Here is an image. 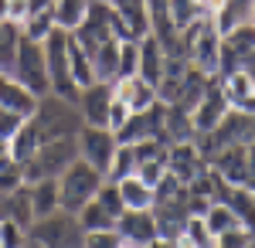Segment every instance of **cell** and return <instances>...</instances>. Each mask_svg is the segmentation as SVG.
Listing matches in <instances>:
<instances>
[{
	"label": "cell",
	"mask_w": 255,
	"mask_h": 248,
	"mask_svg": "<svg viewBox=\"0 0 255 248\" xmlns=\"http://www.w3.org/2000/svg\"><path fill=\"white\" fill-rule=\"evenodd\" d=\"M228 113H232V102H228V96H225L218 75L208 78V89L201 92L197 106L191 109V126H194V133L201 136V133H208V129H215Z\"/></svg>",
	"instance_id": "obj_9"
},
{
	"label": "cell",
	"mask_w": 255,
	"mask_h": 248,
	"mask_svg": "<svg viewBox=\"0 0 255 248\" xmlns=\"http://www.w3.org/2000/svg\"><path fill=\"white\" fill-rule=\"evenodd\" d=\"M180 51L187 58V65L197 68L201 75L215 78L221 68V31H218L211 17L194 20L187 31H180Z\"/></svg>",
	"instance_id": "obj_1"
},
{
	"label": "cell",
	"mask_w": 255,
	"mask_h": 248,
	"mask_svg": "<svg viewBox=\"0 0 255 248\" xmlns=\"http://www.w3.org/2000/svg\"><path fill=\"white\" fill-rule=\"evenodd\" d=\"M102 184H106V173H99L92 163H85V160H72L58 177V194H61V211H68V214H79L99 191H102Z\"/></svg>",
	"instance_id": "obj_3"
},
{
	"label": "cell",
	"mask_w": 255,
	"mask_h": 248,
	"mask_svg": "<svg viewBox=\"0 0 255 248\" xmlns=\"http://www.w3.org/2000/svg\"><path fill=\"white\" fill-rule=\"evenodd\" d=\"M34 106H38V96L34 92H27L20 82H14L10 75L0 78V109H7V113H17V116H27L34 113Z\"/></svg>",
	"instance_id": "obj_19"
},
{
	"label": "cell",
	"mask_w": 255,
	"mask_h": 248,
	"mask_svg": "<svg viewBox=\"0 0 255 248\" xmlns=\"http://www.w3.org/2000/svg\"><path fill=\"white\" fill-rule=\"evenodd\" d=\"M133 170H136L133 150L119 143V150H116V156H113V167H109V173H106V180H113V184H116V180H123V177H129Z\"/></svg>",
	"instance_id": "obj_34"
},
{
	"label": "cell",
	"mask_w": 255,
	"mask_h": 248,
	"mask_svg": "<svg viewBox=\"0 0 255 248\" xmlns=\"http://www.w3.org/2000/svg\"><path fill=\"white\" fill-rule=\"evenodd\" d=\"M116 235L133 248H146L157 242V221H153V211H123L116 218Z\"/></svg>",
	"instance_id": "obj_12"
},
{
	"label": "cell",
	"mask_w": 255,
	"mask_h": 248,
	"mask_svg": "<svg viewBox=\"0 0 255 248\" xmlns=\"http://www.w3.org/2000/svg\"><path fill=\"white\" fill-rule=\"evenodd\" d=\"M221 201L232 208V214L238 218V225L242 228L255 231V194L245 187V184H228L225 194H221Z\"/></svg>",
	"instance_id": "obj_22"
},
{
	"label": "cell",
	"mask_w": 255,
	"mask_h": 248,
	"mask_svg": "<svg viewBox=\"0 0 255 248\" xmlns=\"http://www.w3.org/2000/svg\"><path fill=\"white\" fill-rule=\"evenodd\" d=\"M208 167L225 180V184H245V167H249V146H225L218 150Z\"/></svg>",
	"instance_id": "obj_17"
},
{
	"label": "cell",
	"mask_w": 255,
	"mask_h": 248,
	"mask_svg": "<svg viewBox=\"0 0 255 248\" xmlns=\"http://www.w3.org/2000/svg\"><path fill=\"white\" fill-rule=\"evenodd\" d=\"M31 17V3H27V0H7V20H10V24H24V20Z\"/></svg>",
	"instance_id": "obj_41"
},
{
	"label": "cell",
	"mask_w": 255,
	"mask_h": 248,
	"mask_svg": "<svg viewBox=\"0 0 255 248\" xmlns=\"http://www.w3.org/2000/svg\"><path fill=\"white\" fill-rule=\"evenodd\" d=\"M109 7L116 10V17L126 24V31L133 38L150 34V14H146V0H109Z\"/></svg>",
	"instance_id": "obj_21"
},
{
	"label": "cell",
	"mask_w": 255,
	"mask_h": 248,
	"mask_svg": "<svg viewBox=\"0 0 255 248\" xmlns=\"http://www.w3.org/2000/svg\"><path fill=\"white\" fill-rule=\"evenodd\" d=\"M139 65V41H119V75H136Z\"/></svg>",
	"instance_id": "obj_35"
},
{
	"label": "cell",
	"mask_w": 255,
	"mask_h": 248,
	"mask_svg": "<svg viewBox=\"0 0 255 248\" xmlns=\"http://www.w3.org/2000/svg\"><path fill=\"white\" fill-rule=\"evenodd\" d=\"M24 242H27V231L3 218L0 221V248H24Z\"/></svg>",
	"instance_id": "obj_36"
},
{
	"label": "cell",
	"mask_w": 255,
	"mask_h": 248,
	"mask_svg": "<svg viewBox=\"0 0 255 248\" xmlns=\"http://www.w3.org/2000/svg\"><path fill=\"white\" fill-rule=\"evenodd\" d=\"M126 119H129V106H126V102H119V99L113 96V106H109V116H106V126L116 133L119 126L126 123Z\"/></svg>",
	"instance_id": "obj_40"
},
{
	"label": "cell",
	"mask_w": 255,
	"mask_h": 248,
	"mask_svg": "<svg viewBox=\"0 0 255 248\" xmlns=\"http://www.w3.org/2000/svg\"><path fill=\"white\" fill-rule=\"evenodd\" d=\"M143 180V184H150V187H157L160 180L167 177V153L163 156H150V160H139L136 170H133Z\"/></svg>",
	"instance_id": "obj_32"
},
{
	"label": "cell",
	"mask_w": 255,
	"mask_h": 248,
	"mask_svg": "<svg viewBox=\"0 0 255 248\" xmlns=\"http://www.w3.org/2000/svg\"><path fill=\"white\" fill-rule=\"evenodd\" d=\"M17 44H20V27L10 24V20H0V75H10L14 72Z\"/></svg>",
	"instance_id": "obj_27"
},
{
	"label": "cell",
	"mask_w": 255,
	"mask_h": 248,
	"mask_svg": "<svg viewBox=\"0 0 255 248\" xmlns=\"http://www.w3.org/2000/svg\"><path fill=\"white\" fill-rule=\"evenodd\" d=\"M58 24H55V14H51V7L48 10H38V14H31V17L20 24V34L31 41H44L51 31H55Z\"/></svg>",
	"instance_id": "obj_30"
},
{
	"label": "cell",
	"mask_w": 255,
	"mask_h": 248,
	"mask_svg": "<svg viewBox=\"0 0 255 248\" xmlns=\"http://www.w3.org/2000/svg\"><path fill=\"white\" fill-rule=\"evenodd\" d=\"M51 14H55V24L61 31H75L89 14V0H55Z\"/></svg>",
	"instance_id": "obj_26"
},
{
	"label": "cell",
	"mask_w": 255,
	"mask_h": 248,
	"mask_svg": "<svg viewBox=\"0 0 255 248\" xmlns=\"http://www.w3.org/2000/svg\"><path fill=\"white\" fill-rule=\"evenodd\" d=\"M24 248H44V245H38L34 238H27V242H24Z\"/></svg>",
	"instance_id": "obj_43"
},
{
	"label": "cell",
	"mask_w": 255,
	"mask_h": 248,
	"mask_svg": "<svg viewBox=\"0 0 255 248\" xmlns=\"http://www.w3.org/2000/svg\"><path fill=\"white\" fill-rule=\"evenodd\" d=\"M204 225H208L211 235H221V231H228V228H238V218L232 214V208L225 201H215L211 208L204 211Z\"/></svg>",
	"instance_id": "obj_31"
},
{
	"label": "cell",
	"mask_w": 255,
	"mask_h": 248,
	"mask_svg": "<svg viewBox=\"0 0 255 248\" xmlns=\"http://www.w3.org/2000/svg\"><path fill=\"white\" fill-rule=\"evenodd\" d=\"M92 68H96L99 82H116V75H119V41L116 38H109L92 55Z\"/></svg>",
	"instance_id": "obj_25"
},
{
	"label": "cell",
	"mask_w": 255,
	"mask_h": 248,
	"mask_svg": "<svg viewBox=\"0 0 255 248\" xmlns=\"http://www.w3.org/2000/svg\"><path fill=\"white\" fill-rule=\"evenodd\" d=\"M167 14H170V24H174L177 34H180V31H187L194 20L208 17L201 0H167Z\"/></svg>",
	"instance_id": "obj_24"
},
{
	"label": "cell",
	"mask_w": 255,
	"mask_h": 248,
	"mask_svg": "<svg viewBox=\"0 0 255 248\" xmlns=\"http://www.w3.org/2000/svg\"><path fill=\"white\" fill-rule=\"evenodd\" d=\"M14 82H20L27 92L34 96H48L51 92V82H48V65H44V48L41 41H31L20 34V44H17V58H14V72H10Z\"/></svg>",
	"instance_id": "obj_7"
},
{
	"label": "cell",
	"mask_w": 255,
	"mask_h": 248,
	"mask_svg": "<svg viewBox=\"0 0 255 248\" xmlns=\"http://www.w3.org/2000/svg\"><path fill=\"white\" fill-rule=\"evenodd\" d=\"M252 10H255V0H252Z\"/></svg>",
	"instance_id": "obj_45"
},
{
	"label": "cell",
	"mask_w": 255,
	"mask_h": 248,
	"mask_svg": "<svg viewBox=\"0 0 255 248\" xmlns=\"http://www.w3.org/2000/svg\"><path fill=\"white\" fill-rule=\"evenodd\" d=\"M75 218H79V225L85 228V235H89V231H113V228H116V218L102 208L96 197H92V201H89V204H85Z\"/></svg>",
	"instance_id": "obj_29"
},
{
	"label": "cell",
	"mask_w": 255,
	"mask_h": 248,
	"mask_svg": "<svg viewBox=\"0 0 255 248\" xmlns=\"http://www.w3.org/2000/svg\"><path fill=\"white\" fill-rule=\"evenodd\" d=\"M225 96L232 102V109H242V113H255V78L245 72V68H235L228 75H218Z\"/></svg>",
	"instance_id": "obj_16"
},
{
	"label": "cell",
	"mask_w": 255,
	"mask_h": 248,
	"mask_svg": "<svg viewBox=\"0 0 255 248\" xmlns=\"http://www.w3.org/2000/svg\"><path fill=\"white\" fill-rule=\"evenodd\" d=\"M68 65H72V78H75V85H79V89H85V85L99 82V78H96V68H92V58H89L79 44L72 41V34H68Z\"/></svg>",
	"instance_id": "obj_28"
},
{
	"label": "cell",
	"mask_w": 255,
	"mask_h": 248,
	"mask_svg": "<svg viewBox=\"0 0 255 248\" xmlns=\"http://www.w3.org/2000/svg\"><path fill=\"white\" fill-rule=\"evenodd\" d=\"M113 96L119 102H126L129 106V113H146V109H153L160 99H157V85H150V82H143L139 75H123L113 82Z\"/></svg>",
	"instance_id": "obj_15"
},
{
	"label": "cell",
	"mask_w": 255,
	"mask_h": 248,
	"mask_svg": "<svg viewBox=\"0 0 255 248\" xmlns=\"http://www.w3.org/2000/svg\"><path fill=\"white\" fill-rule=\"evenodd\" d=\"M27 123L34 126L41 143H51V139H65V136H75L82 129V116L75 109V102H65L58 96H41L34 113L27 116Z\"/></svg>",
	"instance_id": "obj_2"
},
{
	"label": "cell",
	"mask_w": 255,
	"mask_h": 248,
	"mask_svg": "<svg viewBox=\"0 0 255 248\" xmlns=\"http://www.w3.org/2000/svg\"><path fill=\"white\" fill-rule=\"evenodd\" d=\"M27 194H31V208H34V218H44L51 211L61 208V194H58V180H34V184H24Z\"/></svg>",
	"instance_id": "obj_23"
},
{
	"label": "cell",
	"mask_w": 255,
	"mask_h": 248,
	"mask_svg": "<svg viewBox=\"0 0 255 248\" xmlns=\"http://www.w3.org/2000/svg\"><path fill=\"white\" fill-rule=\"evenodd\" d=\"M24 126V116L17 113H7V109H0V143H10L14 136H17V129Z\"/></svg>",
	"instance_id": "obj_39"
},
{
	"label": "cell",
	"mask_w": 255,
	"mask_h": 248,
	"mask_svg": "<svg viewBox=\"0 0 255 248\" xmlns=\"http://www.w3.org/2000/svg\"><path fill=\"white\" fill-rule=\"evenodd\" d=\"M75 146H79L82 160L92 163L99 173H109L113 156H116V150H119L116 133H113L109 126H89V123H82V129L75 133Z\"/></svg>",
	"instance_id": "obj_8"
},
{
	"label": "cell",
	"mask_w": 255,
	"mask_h": 248,
	"mask_svg": "<svg viewBox=\"0 0 255 248\" xmlns=\"http://www.w3.org/2000/svg\"><path fill=\"white\" fill-rule=\"evenodd\" d=\"M79 160V146H75V136H65V139H51V143H41L34 156H27L20 163V184H34V180H58L61 170Z\"/></svg>",
	"instance_id": "obj_4"
},
{
	"label": "cell",
	"mask_w": 255,
	"mask_h": 248,
	"mask_svg": "<svg viewBox=\"0 0 255 248\" xmlns=\"http://www.w3.org/2000/svg\"><path fill=\"white\" fill-rule=\"evenodd\" d=\"M116 191H119L123 208H129V211H150V208H153V201H157V191H153L150 184H143L136 173H129V177L116 180Z\"/></svg>",
	"instance_id": "obj_20"
},
{
	"label": "cell",
	"mask_w": 255,
	"mask_h": 248,
	"mask_svg": "<svg viewBox=\"0 0 255 248\" xmlns=\"http://www.w3.org/2000/svg\"><path fill=\"white\" fill-rule=\"evenodd\" d=\"M96 201L109 211L113 218H119V214L126 211V208H123V201H119V191H116V184H113V180H106V184H102V191L96 194Z\"/></svg>",
	"instance_id": "obj_37"
},
{
	"label": "cell",
	"mask_w": 255,
	"mask_h": 248,
	"mask_svg": "<svg viewBox=\"0 0 255 248\" xmlns=\"http://www.w3.org/2000/svg\"><path fill=\"white\" fill-rule=\"evenodd\" d=\"M252 48H255V27L249 24V20L238 24V27H232L228 34H221V68H218V75L235 72Z\"/></svg>",
	"instance_id": "obj_14"
},
{
	"label": "cell",
	"mask_w": 255,
	"mask_h": 248,
	"mask_svg": "<svg viewBox=\"0 0 255 248\" xmlns=\"http://www.w3.org/2000/svg\"><path fill=\"white\" fill-rule=\"evenodd\" d=\"M27 238H34L44 248H82L85 245V228L79 225L75 214L58 208L44 218H34V225L27 228Z\"/></svg>",
	"instance_id": "obj_6"
},
{
	"label": "cell",
	"mask_w": 255,
	"mask_h": 248,
	"mask_svg": "<svg viewBox=\"0 0 255 248\" xmlns=\"http://www.w3.org/2000/svg\"><path fill=\"white\" fill-rule=\"evenodd\" d=\"M204 170H208V160L201 156L194 139H184V143H170V146H167V173L177 177L184 187L194 184Z\"/></svg>",
	"instance_id": "obj_11"
},
{
	"label": "cell",
	"mask_w": 255,
	"mask_h": 248,
	"mask_svg": "<svg viewBox=\"0 0 255 248\" xmlns=\"http://www.w3.org/2000/svg\"><path fill=\"white\" fill-rule=\"evenodd\" d=\"M119 248H133V245H126V242H123V245H119Z\"/></svg>",
	"instance_id": "obj_44"
},
{
	"label": "cell",
	"mask_w": 255,
	"mask_h": 248,
	"mask_svg": "<svg viewBox=\"0 0 255 248\" xmlns=\"http://www.w3.org/2000/svg\"><path fill=\"white\" fill-rule=\"evenodd\" d=\"M0 20H7V0H0Z\"/></svg>",
	"instance_id": "obj_42"
},
{
	"label": "cell",
	"mask_w": 255,
	"mask_h": 248,
	"mask_svg": "<svg viewBox=\"0 0 255 248\" xmlns=\"http://www.w3.org/2000/svg\"><path fill=\"white\" fill-rule=\"evenodd\" d=\"M252 245H255V231L242 228V225L215 235V248H252Z\"/></svg>",
	"instance_id": "obj_33"
},
{
	"label": "cell",
	"mask_w": 255,
	"mask_h": 248,
	"mask_svg": "<svg viewBox=\"0 0 255 248\" xmlns=\"http://www.w3.org/2000/svg\"><path fill=\"white\" fill-rule=\"evenodd\" d=\"M119 245H123V238H119L116 228H113V231H89L82 248H119Z\"/></svg>",
	"instance_id": "obj_38"
},
{
	"label": "cell",
	"mask_w": 255,
	"mask_h": 248,
	"mask_svg": "<svg viewBox=\"0 0 255 248\" xmlns=\"http://www.w3.org/2000/svg\"><path fill=\"white\" fill-rule=\"evenodd\" d=\"M44 48V65H48V82H51V96L65 99V102H75L79 99V85L72 78V65H68V31L55 27L48 38L41 41Z\"/></svg>",
	"instance_id": "obj_5"
},
{
	"label": "cell",
	"mask_w": 255,
	"mask_h": 248,
	"mask_svg": "<svg viewBox=\"0 0 255 248\" xmlns=\"http://www.w3.org/2000/svg\"><path fill=\"white\" fill-rule=\"evenodd\" d=\"M163 116H167V106L163 102H157L146 113H129V119L116 129V143L133 146V143H143V139H163Z\"/></svg>",
	"instance_id": "obj_10"
},
{
	"label": "cell",
	"mask_w": 255,
	"mask_h": 248,
	"mask_svg": "<svg viewBox=\"0 0 255 248\" xmlns=\"http://www.w3.org/2000/svg\"><path fill=\"white\" fill-rule=\"evenodd\" d=\"M163 61H167V51L153 34H143L139 38V65H136V75L150 85H157L160 75H163Z\"/></svg>",
	"instance_id": "obj_18"
},
{
	"label": "cell",
	"mask_w": 255,
	"mask_h": 248,
	"mask_svg": "<svg viewBox=\"0 0 255 248\" xmlns=\"http://www.w3.org/2000/svg\"><path fill=\"white\" fill-rule=\"evenodd\" d=\"M109 106H113V82H92L75 99V109H79L82 123H89V126H106Z\"/></svg>",
	"instance_id": "obj_13"
}]
</instances>
